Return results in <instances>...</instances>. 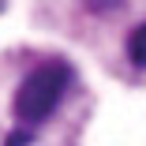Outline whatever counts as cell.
Returning a JSON list of instances; mask_svg holds the SVG:
<instances>
[{
    "instance_id": "cell-1",
    "label": "cell",
    "mask_w": 146,
    "mask_h": 146,
    "mask_svg": "<svg viewBox=\"0 0 146 146\" xmlns=\"http://www.w3.org/2000/svg\"><path fill=\"white\" fill-rule=\"evenodd\" d=\"M68 82H71V64H64V60H49V64L34 68L30 75L23 79L19 94H15V116L23 124L49 120L52 109L60 105Z\"/></svg>"
},
{
    "instance_id": "cell-2",
    "label": "cell",
    "mask_w": 146,
    "mask_h": 146,
    "mask_svg": "<svg viewBox=\"0 0 146 146\" xmlns=\"http://www.w3.org/2000/svg\"><path fill=\"white\" fill-rule=\"evenodd\" d=\"M127 56H131V64L146 68V23L131 30V38H127Z\"/></svg>"
},
{
    "instance_id": "cell-3",
    "label": "cell",
    "mask_w": 146,
    "mask_h": 146,
    "mask_svg": "<svg viewBox=\"0 0 146 146\" xmlns=\"http://www.w3.org/2000/svg\"><path fill=\"white\" fill-rule=\"evenodd\" d=\"M26 142H30V135H26V131H15V135H11V142H8V146H26Z\"/></svg>"
}]
</instances>
